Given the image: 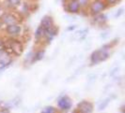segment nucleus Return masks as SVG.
<instances>
[{
  "instance_id": "14",
  "label": "nucleus",
  "mask_w": 125,
  "mask_h": 113,
  "mask_svg": "<svg viewBox=\"0 0 125 113\" xmlns=\"http://www.w3.org/2000/svg\"><path fill=\"white\" fill-rule=\"evenodd\" d=\"M44 55V51L43 50H41V51H38L37 53L34 55V58H33V61H39L41 59L43 58Z\"/></svg>"
},
{
  "instance_id": "11",
  "label": "nucleus",
  "mask_w": 125,
  "mask_h": 113,
  "mask_svg": "<svg viewBox=\"0 0 125 113\" xmlns=\"http://www.w3.org/2000/svg\"><path fill=\"white\" fill-rule=\"evenodd\" d=\"M43 36H45V29L43 27L40 26L38 27V29L36 30V33H35V38L37 39H40L41 38H42Z\"/></svg>"
},
{
  "instance_id": "3",
  "label": "nucleus",
  "mask_w": 125,
  "mask_h": 113,
  "mask_svg": "<svg viewBox=\"0 0 125 113\" xmlns=\"http://www.w3.org/2000/svg\"><path fill=\"white\" fill-rule=\"evenodd\" d=\"M104 8H105V4L100 0H97V1L93 2L91 7H90V10L93 14H99Z\"/></svg>"
},
{
  "instance_id": "1",
  "label": "nucleus",
  "mask_w": 125,
  "mask_h": 113,
  "mask_svg": "<svg viewBox=\"0 0 125 113\" xmlns=\"http://www.w3.org/2000/svg\"><path fill=\"white\" fill-rule=\"evenodd\" d=\"M108 50H105L104 48L103 49H100V50L94 51L93 53L91 54V64H98L101 63L103 61H105L107 58H108Z\"/></svg>"
},
{
  "instance_id": "19",
  "label": "nucleus",
  "mask_w": 125,
  "mask_h": 113,
  "mask_svg": "<svg viewBox=\"0 0 125 113\" xmlns=\"http://www.w3.org/2000/svg\"><path fill=\"white\" fill-rule=\"evenodd\" d=\"M1 45H2V42H1V40H0V46H1Z\"/></svg>"
},
{
  "instance_id": "8",
  "label": "nucleus",
  "mask_w": 125,
  "mask_h": 113,
  "mask_svg": "<svg viewBox=\"0 0 125 113\" xmlns=\"http://www.w3.org/2000/svg\"><path fill=\"white\" fill-rule=\"evenodd\" d=\"M79 4H78V1L77 0H72L68 5V10L71 13H76L79 10Z\"/></svg>"
},
{
  "instance_id": "6",
  "label": "nucleus",
  "mask_w": 125,
  "mask_h": 113,
  "mask_svg": "<svg viewBox=\"0 0 125 113\" xmlns=\"http://www.w3.org/2000/svg\"><path fill=\"white\" fill-rule=\"evenodd\" d=\"M58 107L63 110H68L72 107V100L68 96H62L58 100Z\"/></svg>"
},
{
  "instance_id": "12",
  "label": "nucleus",
  "mask_w": 125,
  "mask_h": 113,
  "mask_svg": "<svg viewBox=\"0 0 125 113\" xmlns=\"http://www.w3.org/2000/svg\"><path fill=\"white\" fill-rule=\"evenodd\" d=\"M106 21V17L104 14H98L96 17H94V22L96 24H103Z\"/></svg>"
},
{
  "instance_id": "4",
  "label": "nucleus",
  "mask_w": 125,
  "mask_h": 113,
  "mask_svg": "<svg viewBox=\"0 0 125 113\" xmlns=\"http://www.w3.org/2000/svg\"><path fill=\"white\" fill-rule=\"evenodd\" d=\"M9 47L10 48V50H12L16 55H20V54L23 52V46H22V44H21L19 41L10 40V41L9 42Z\"/></svg>"
},
{
  "instance_id": "20",
  "label": "nucleus",
  "mask_w": 125,
  "mask_h": 113,
  "mask_svg": "<svg viewBox=\"0 0 125 113\" xmlns=\"http://www.w3.org/2000/svg\"><path fill=\"white\" fill-rule=\"evenodd\" d=\"M74 113H77V112H76V111H75V112H74Z\"/></svg>"
},
{
  "instance_id": "10",
  "label": "nucleus",
  "mask_w": 125,
  "mask_h": 113,
  "mask_svg": "<svg viewBox=\"0 0 125 113\" xmlns=\"http://www.w3.org/2000/svg\"><path fill=\"white\" fill-rule=\"evenodd\" d=\"M3 22L9 25H12V24H16V19L13 17L12 15H10V14H7L5 15L4 17H3Z\"/></svg>"
},
{
  "instance_id": "15",
  "label": "nucleus",
  "mask_w": 125,
  "mask_h": 113,
  "mask_svg": "<svg viewBox=\"0 0 125 113\" xmlns=\"http://www.w3.org/2000/svg\"><path fill=\"white\" fill-rule=\"evenodd\" d=\"M8 2L11 7H17L20 5L21 0H8Z\"/></svg>"
},
{
  "instance_id": "17",
  "label": "nucleus",
  "mask_w": 125,
  "mask_h": 113,
  "mask_svg": "<svg viewBox=\"0 0 125 113\" xmlns=\"http://www.w3.org/2000/svg\"><path fill=\"white\" fill-rule=\"evenodd\" d=\"M0 113H10V111L8 109H2V110H0Z\"/></svg>"
},
{
  "instance_id": "16",
  "label": "nucleus",
  "mask_w": 125,
  "mask_h": 113,
  "mask_svg": "<svg viewBox=\"0 0 125 113\" xmlns=\"http://www.w3.org/2000/svg\"><path fill=\"white\" fill-rule=\"evenodd\" d=\"M77 1H78L79 6H86L88 2V0H77Z\"/></svg>"
},
{
  "instance_id": "5",
  "label": "nucleus",
  "mask_w": 125,
  "mask_h": 113,
  "mask_svg": "<svg viewBox=\"0 0 125 113\" xmlns=\"http://www.w3.org/2000/svg\"><path fill=\"white\" fill-rule=\"evenodd\" d=\"M11 62L10 57L9 55L8 51L3 49L0 50V65L1 66H6L8 65H10Z\"/></svg>"
},
{
  "instance_id": "9",
  "label": "nucleus",
  "mask_w": 125,
  "mask_h": 113,
  "mask_svg": "<svg viewBox=\"0 0 125 113\" xmlns=\"http://www.w3.org/2000/svg\"><path fill=\"white\" fill-rule=\"evenodd\" d=\"M7 32L10 35H17V34H19L21 32V27L17 24L9 25L7 27Z\"/></svg>"
},
{
  "instance_id": "2",
  "label": "nucleus",
  "mask_w": 125,
  "mask_h": 113,
  "mask_svg": "<svg viewBox=\"0 0 125 113\" xmlns=\"http://www.w3.org/2000/svg\"><path fill=\"white\" fill-rule=\"evenodd\" d=\"M93 110V106L88 101H82L77 106V113H91Z\"/></svg>"
},
{
  "instance_id": "18",
  "label": "nucleus",
  "mask_w": 125,
  "mask_h": 113,
  "mask_svg": "<svg viewBox=\"0 0 125 113\" xmlns=\"http://www.w3.org/2000/svg\"><path fill=\"white\" fill-rule=\"evenodd\" d=\"M109 3H111V4H114V3H116L117 2V0H107Z\"/></svg>"
},
{
  "instance_id": "13",
  "label": "nucleus",
  "mask_w": 125,
  "mask_h": 113,
  "mask_svg": "<svg viewBox=\"0 0 125 113\" xmlns=\"http://www.w3.org/2000/svg\"><path fill=\"white\" fill-rule=\"evenodd\" d=\"M41 113H57V110L53 107H45Z\"/></svg>"
},
{
  "instance_id": "7",
  "label": "nucleus",
  "mask_w": 125,
  "mask_h": 113,
  "mask_svg": "<svg viewBox=\"0 0 125 113\" xmlns=\"http://www.w3.org/2000/svg\"><path fill=\"white\" fill-rule=\"evenodd\" d=\"M41 26L43 27L45 30H48L52 26H54L53 25V20L50 16H44L42 19V22H41Z\"/></svg>"
}]
</instances>
